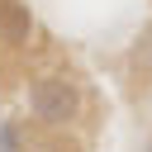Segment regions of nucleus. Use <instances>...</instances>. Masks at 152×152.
<instances>
[{"instance_id":"1","label":"nucleus","mask_w":152,"mask_h":152,"mask_svg":"<svg viewBox=\"0 0 152 152\" xmlns=\"http://www.w3.org/2000/svg\"><path fill=\"white\" fill-rule=\"evenodd\" d=\"M28 109H33L43 124L62 128V124H71V119L81 114V90H76L71 81H62V76H38V81L28 86Z\"/></svg>"},{"instance_id":"2","label":"nucleus","mask_w":152,"mask_h":152,"mask_svg":"<svg viewBox=\"0 0 152 152\" xmlns=\"http://www.w3.org/2000/svg\"><path fill=\"white\" fill-rule=\"evenodd\" d=\"M33 33V14L24 0H0V38L5 43H28Z\"/></svg>"},{"instance_id":"3","label":"nucleus","mask_w":152,"mask_h":152,"mask_svg":"<svg viewBox=\"0 0 152 152\" xmlns=\"http://www.w3.org/2000/svg\"><path fill=\"white\" fill-rule=\"evenodd\" d=\"M0 152H19V138H14V124H0Z\"/></svg>"}]
</instances>
